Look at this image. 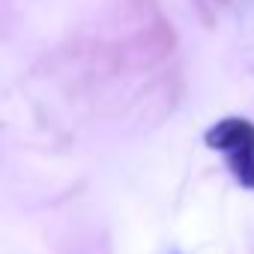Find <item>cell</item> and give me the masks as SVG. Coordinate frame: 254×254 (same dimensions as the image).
Segmentation results:
<instances>
[{"label": "cell", "instance_id": "6da1fadb", "mask_svg": "<svg viewBox=\"0 0 254 254\" xmlns=\"http://www.w3.org/2000/svg\"><path fill=\"white\" fill-rule=\"evenodd\" d=\"M206 150L218 153L236 186L254 191V123L245 117H221L203 132Z\"/></svg>", "mask_w": 254, "mask_h": 254}, {"label": "cell", "instance_id": "7a4b0ae2", "mask_svg": "<svg viewBox=\"0 0 254 254\" xmlns=\"http://www.w3.org/2000/svg\"><path fill=\"white\" fill-rule=\"evenodd\" d=\"M174 254H180V251H174Z\"/></svg>", "mask_w": 254, "mask_h": 254}]
</instances>
